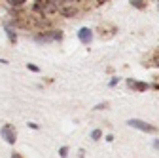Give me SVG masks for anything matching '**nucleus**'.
Returning <instances> with one entry per match:
<instances>
[{"instance_id":"f8f14e48","label":"nucleus","mask_w":159,"mask_h":158,"mask_svg":"<svg viewBox=\"0 0 159 158\" xmlns=\"http://www.w3.org/2000/svg\"><path fill=\"white\" fill-rule=\"evenodd\" d=\"M68 154V149L66 147H61V149H59V156H66Z\"/></svg>"},{"instance_id":"f03ea898","label":"nucleus","mask_w":159,"mask_h":158,"mask_svg":"<svg viewBox=\"0 0 159 158\" xmlns=\"http://www.w3.org/2000/svg\"><path fill=\"white\" fill-rule=\"evenodd\" d=\"M34 12L36 13H42V15H48V13H57L59 12V6L51 0H38L34 4Z\"/></svg>"},{"instance_id":"423d86ee","label":"nucleus","mask_w":159,"mask_h":158,"mask_svg":"<svg viewBox=\"0 0 159 158\" xmlns=\"http://www.w3.org/2000/svg\"><path fill=\"white\" fill-rule=\"evenodd\" d=\"M59 13H61L63 17H76L78 15V10H76L74 4H65V6L59 8Z\"/></svg>"},{"instance_id":"f3484780","label":"nucleus","mask_w":159,"mask_h":158,"mask_svg":"<svg viewBox=\"0 0 159 158\" xmlns=\"http://www.w3.org/2000/svg\"><path fill=\"white\" fill-rule=\"evenodd\" d=\"M98 2H101V4H102V2H108V0H98Z\"/></svg>"},{"instance_id":"7ed1b4c3","label":"nucleus","mask_w":159,"mask_h":158,"mask_svg":"<svg viewBox=\"0 0 159 158\" xmlns=\"http://www.w3.org/2000/svg\"><path fill=\"white\" fill-rule=\"evenodd\" d=\"M0 135H2V139H4L6 143H10V145H13V143H15V139H17L15 130H13V126H11V124H4V126H2V130H0Z\"/></svg>"},{"instance_id":"dca6fc26","label":"nucleus","mask_w":159,"mask_h":158,"mask_svg":"<svg viewBox=\"0 0 159 158\" xmlns=\"http://www.w3.org/2000/svg\"><path fill=\"white\" fill-rule=\"evenodd\" d=\"M66 4H74V2H78V0H65Z\"/></svg>"},{"instance_id":"f257e3e1","label":"nucleus","mask_w":159,"mask_h":158,"mask_svg":"<svg viewBox=\"0 0 159 158\" xmlns=\"http://www.w3.org/2000/svg\"><path fill=\"white\" fill-rule=\"evenodd\" d=\"M63 31H44L42 34H36L34 36V40L36 42H61L63 40Z\"/></svg>"},{"instance_id":"1a4fd4ad","label":"nucleus","mask_w":159,"mask_h":158,"mask_svg":"<svg viewBox=\"0 0 159 158\" xmlns=\"http://www.w3.org/2000/svg\"><path fill=\"white\" fill-rule=\"evenodd\" d=\"M101 137H102V131H101V130H93V131H91V139H93V141H98Z\"/></svg>"},{"instance_id":"0eeeda50","label":"nucleus","mask_w":159,"mask_h":158,"mask_svg":"<svg viewBox=\"0 0 159 158\" xmlns=\"http://www.w3.org/2000/svg\"><path fill=\"white\" fill-rule=\"evenodd\" d=\"M127 86L131 88V90H138V91H146L150 86L148 84H144V82H136V80H133V78H129L127 80Z\"/></svg>"},{"instance_id":"6e6552de","label":"nucleus","mask_w":159,"mask_h":158,"mask_svg":"<svg viewBox=\"0 0 159 158\" xmlns=\"http://www.w3.org/2000/svg\"><path fill=\"white\" fill-rule=\"evenodd\" d=\"M6 34H8V40L11 42V44H15L17 42V32H15V29H11V25L10 23H6Z\"/></svg>"},{"instance_id":"2eb2a0df","label":"nucleus","mask_w":159,"mask_h":158,"mask_svg":"<svg viewBox=\"0 0 159 158\" xmlns=\"http://www.w3.org/2000/svg\"><path fill=\"white\" fill-rule=\"evenodd\" d=\"M153 149H157V151H159V139H155V141H153Z\"/></svg>"},{"instance_id":"9d476101","label":"nucleus","mask_w":159,"mask_h":158,"mask_svg":"<svg viewBox=\"0 0 159 158\" xmlns=\"http://www.w3.org/2000/svg\"><path fill=\"white\" fill-rule=\"evenodd\" d=\"M27 2V0H8V4L10 6H13V8H19V6H23Z\"/></svg>"},{"instance_id":"ddd939ff","label":"nucleus","mask_w":159,"mask_h":158,"mask_svg":"<svg viewBox=\"0 0 159 158\" xmlns=\"http://www.w3.org/2000/svg\"><path fill=\"white\" fill-rule=\"evenodd\" d=\"M108 107V103H98L97 107H95V111H102V109H106Z\"/></svg>"},{"instance_id":"4468645a","label":"nucleus","mask_w":159,"mask_h":158,"mask_svg":"<svg viewBox=\"0 0 159 158\" xmlns=\"http://www.w3.org/2000/svg\"><path fill=\"white\" fill-rule=\"evenodd\" d=\"M29 69H30V71H34V72H38V71H40V69H38L36 65H29Z\"/></svg>"},{"instance_id":"9b49d317","label":"nucleus","mask_w":159,"mask_h":158,"mask_svg":"<svg viewBox=\"0 0 159 158\" xmlns=\"http://www.w3.org/2000/svg\"><path fill=\"white\" fill-rule=\"evenodd\" d=\"M131 4L136 6L138 10H144V0H131Z\"/></svg>"},{"instance_id":"a211bd4d","label":"nucleus","mask_w":159,"mask_h":158,"mask_svg":"<svg viewBox=\"0 0 159 158\" xmlns=\"http://www.w3.org/2000/svg\"><path fill=\"white\" fill-rule=\"evenodd\" d=\"M36 2H38V0H36Z\"/></svg>"},{"instance_id":"20e7f679","label":"nucleus","mask_w":159,"mask_h":158,"mask_svg":"<svg viewBox=\"0 0 159 158\" xmlns=\"http://www.w3.org/2000/svg\"><path fill=\"white\" fill-rule=\"evenodd\" d=\"M127 124L131 126V128H136V130H140V131H146V133H153L155 131V128L153 126H150L148 122H144V120H138V118H131V120H127Z\"/></svg>"},{"instance_id":"39448f33","label":"nucleus","mask_w":159,"mask_h":158,"mask_svg":"<svg viewBox=\"0 0 159 158\" xmlns=\"http://www.w3.org/2000/svg\"><path fill=\"white\" fill-rule=\"evenodd\" d=\"M78 38H80V42L82 44H91V40H93V31L91 29H87V27H82L78 31Z\"/></svg>"}]
</instances>
